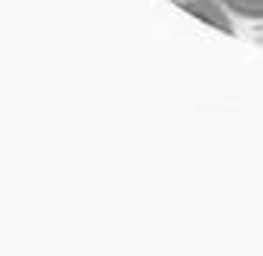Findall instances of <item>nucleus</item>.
I'll return each instance as SVG.
<instances>
[{
    "mask_svg": "<svg viewBox=\"0 0 263 256\" xmlns=\"http://www.w3.org/2000/svg\"><path fill=\"white\" fill-rule=\"evenodd\" d=\"M172 3H178L181 9L193 12L196 18H202V22L214 25L217 31H223V34H233V22H230V15L223 12V6H220L217 0H172Z\"/></svg>",
    "mask_w": 263,
    "mask_h": 256,
    "instance_id": "obj_1",
    "label": "nucleus"
},
{
    "mask_svg": "<svg viewBox=\"0 0 263 256\" xmlns=\"http://www.w3.org/2000/svg\"><path fill=\"white\" fill-rule=\"evenodd\" d=\"M236 15L245 18H263V0H223Z\"/></svg>",
    "mask_w": 263,
    "mask_h": 256,
    "instance_id": "obj_2",
    "label": "nucleus"
}]
</instances>
